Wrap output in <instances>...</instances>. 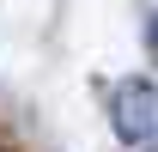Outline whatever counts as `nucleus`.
<instances>
[{
    "instance_id": "nucleus-1",
    "label": "nucleus",
    "mask_w": 158,
    "mask_h": 152,
    "mask_svg": "<svg viewBox=\"0 0 158 152\" xmlns=\"http://www.w3.org/2000/svg\"><path fill=\"white\" fill-rule=\"evenodd\" d=\"M110 122H116V134H122L134 152H152V146H158V85L122 79L116 97H110Z\"/></svg>"
},
{
    "instance_id": "nucleus-2",
    "label": "nucleus",
    "mask_w": 158,
    "mask_h": 152,
    "mask_svg": "<svg viewBox=\"0 0 158 152\" xmlns=\"http://www.w3.org/2000/svg\"><path fill=\"white\" fill-rule=\"evenodd\" d=\"M146 49H152V61H158V12L146 19Z\"/></svg>"
},
{
    "instance_id": "nucleus-3",
    "label": "nucleus",
    "mask_w": 158,
    "mask_h": 152,
    "mask_svg": "<svg viewBox=\"0 0 158 152\" xmlns=\"http://www.w3.org/2000/svg\"><path fill=\"white\" fill-rule=\"evenodd\" d=\"M152 152H158V146H152Z\"/></svg>"
}]
</instances>
